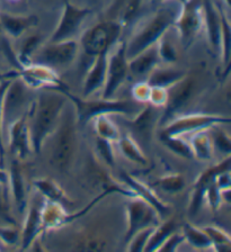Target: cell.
<instances>
[{"instance_id": "25", "label": "cell", "mask_w": 231, "mask_h": 252, "mask_svg": "<svg viewBox=\"0 0 231 252\" xmlns=\"http://www.w3.org/2000/svg\"><path fill=\"white\" fill-rule=\"evenodd\" d=\"M68 212L64 205L44 199L42 207V228L43 233L46 231L58 230L65 226V220Z\"/></svg>"}, {"instance_id": "4", "label": "cell", "mask_w": 231, "mask_h": 252, "mask_svg": "<svg viewBox=\"0 0 231 252\" xmlns=\"http://www.w3.org/2000/svg\"><path fill=\"white\" fill-rule=\"evenodd\" d=\"M77 128L78 121L76 112L70 102V107L68 104L66 105L56 129L51 134L52 136L51 161L54 167L60 170H68L76 157L78 149Z\"/></svg>"}, {"instance_id": "47", "label": "cell", "mask_w": 231, "mask_h": 252, "mask_svg": "<svg viewBox=\"0 0 231 252\" xmlns=\"http://www.w3.org/2000/svg\"><path fill=\"white\" fill-rule=\"evenodd\" d=\"M167 99H168L167 88H164V87H158V86H151L150 94H149L148 104L155 106V107L163 109L164 107H165Z\"/></svg>"}, {"instance_id": "12", "label": "cell", "mask_w": 231, "mask_h": 252, "mask_svg": "<svg viewBox=\"0 0 231 252\" xmlns=\"http://www.w3.org/2000/svg\"><path fill=\"white\" fill-rule=\"evenodd\" d=\"M127 43L119 42L109 50L107 57L106 79L103 87V98H113L129 76Z\"/></svg>"}, {"instance_id": "17", "label": "cell", "mask_w": 231, "mask_h": 252, "mask_svg": "<svg viewBox=\"0 0 231 252\" xmlns=\"http://www.w3.org/2000/svg\"><path fill=\"white\" fill-rule=\"evenodd\" d=\"M9 149L11 155L18 160L29 159L33 153L29 126V113L17 118L8 127Z\"/></svg>"}, {"instance_id": "37", "label": "cell", "mask_w": 231, "mask_h": 252, "mask_svg": "<svg viewBox=\"0 0 231 252\" xmlns=\"http://www.w3.org/2000/svg\"><path fill=\"white\" fill-rule=\"evenodd\" d=\"M202 228L211 240V243H212L211 249L217 252H227L231 250L230 235L225 230L215 225H207Z\"/></svg>"}, {"instance_id": "1", "label": "cell", "mask_w": 231, "mask_h": 252, "mask_svg": "<svg viewBox=\"0 0 231 252\" xmlns=\"http://www.w3.org/2000/svg\"><path fill=\"white\" fill-rule=\"evenodd\" d=\"M29 110V126L33 152L38 155L60 121L61 114L69 100L60 90L38 89Z\"/></svg>"}, {"instance_id": "9", "label": "cell", "mask_w": 231, "mask_h": 252, "mask_svg": "<svg viewBox=\"0 0 231 252\" xmlns=\"http://www.w3.org/2000/svg\"><path fill=\"white\" fill-rule=\"evenodd\" d=\"M79 43L76 39L61 42H49L35 51L31 62L42 64L53 70L69 66L77 58Z\"/></svg>"}, {"instance_id": "23", "label": "cell", "mask_w": 231, "mask_h": 252, "mask_svg": "<svg viewBox=\"0 0 231 252\" xmlns=\"http://www.w3.org/2000/svg\"><path fill=\"white\" fill-rule=\"evenodd\" d=\"M8 189L9 194L13 196L15 206L19 214H23L26 211L29 199H27V188L25 183V176L23 173L22 165L18 159L11 161L10 169L8 172Z\"/></svg>"}, {"instance_id": "11", "label": "cell", "mask_w": 231, "mask_h": 252, "mask_svg": "<svg viewBox=\"0 0 231 252\" xmlns=\"http://www.w3.org/2000/svg\"><path fill=\"white\" fill-rule=\"evenodd\" d=\"M159 213L138 196L130 197L127 204V230L123 241L127 244L133 235L147 227H154L162 222Z\"/></svg>"}, {"instance_id": "48", "label": "cell", "mask_w": 231, "mask_h": 252, "mask_svg": "<svg viewBox=\"0 0 231 252\" xmlns=\"http://www.w3.org/2000/svg\"><path fill=\"white\" fill-rule=\"evenodd\" d=\"M151 86L148 84V81H139L136 84L133 85L131 94L132 99L135 100L139 104L146 105L148 104L149 99V94H150Z\"/></svg>"}, {"instance_id": "7", "label": "cell", "mask_w": 231, "mask_h": 252, "mask_svg": "<svg viewBox=\"0 0 231 252\" xmlns=\"http://www.w3.org/2000/svg\"><path fill=\"white\" fill-rule=\"evenodd\" d=\"M230 124V117L217 114H181L163 126L160 136H184L203 129H209L214 125Z\"/></svg>"}, {"instance_id": "46", "label": "cell", "mask_w": 231, "mask_h": 252, "mask_svg": "<svg viewBox=\"0 0 231 252\" xmlns=\"http://www.w3.org/2000/svg\"><path fill=\"white\" fill-rule=\"evenodd\" d=\"M10 80V79H9ZM9 80H3L0 82V168L5 169V143H3V125H2V99L5 94L7 86L9 84Z\"/></svg>"}, {"instance_id": "24", "label": "cell", "mask_w": 231, "mask_h": 252, "mask_svg": "<svg viewBox=\"0 0 231 252\" xmlns=\"http://www.w3.org/2000/svg\"><path fill=\"white\" fill-rule=\"evenodd\" d=\"M157 45L154 44L129 59V72L134 77H144L160 64Z\"/></svg>"}, {"instance_id": "53", "label": "cell", "mask_w": 231, "mask_h": 252, "mask_svg": "<svg viewBox=\"0 0 231 252\" xmlns=\"http://www.w3.org/2000/svg\"><path fill=\"white\" fill-rule=\"evenodd\" d=\"M160 1H165V0H160Z\"/></svg>"}, {"instance_id": "54", "label": "cell", "mask_w": 231, "mask_h": 252, "mask_svg": "<svg viewBox=\"0 0 231 252\" xmlns=\"http://www.w3.org/2000/svg\"><path fill=\"white\" fill-rule=\"evenodd\" d=\"M0 31H1V29H0Z\"/></svg>"}, {"instance_id": "18", "label": "cell", "mask_w": 231, "mask_h": 252, "mask_svg": "<svg viewBox=\"0 0 231 252\" xmlns=\"http://www.w3.org/2000/svg\"><path fill=\"white\" fill-rule=\"evenodd\" d=\"M162 110V108L146 104L134 116L130 117L131 120L128 122V126L133 135L138 136L141 142H146V143L151 141L155 129L157 125H159Z\"/></svg>"}, {"instance_id": "15", "label": "cell", "mask_w": 231, "mask_h": 252, "mask_svg": "<svg viewBox=\"0 0 231 252\" xmlns=\"http://www.w3.org/2000/svg\"><path fill=\"white\" fill-rule=\"evenodd\" d=\"M231 165V158L230 156H227L225 159L217 164L211 165L204 171L201 172V175L198 177L193 185V189L191 192V199L189 204V213L192 215H197L201 210L203 203H204V195L207 187L213 183L217 178L218 175L221 172L230 170Z\"/></svg>"}, {"instance_id": "50", "label": "cell", "mask_w": 231, "mask_h": 252, "mask_svg": "<svg viewBox=\"0 0 231 252\" xmlns=\"http://www.w3.org/2000/svg\"><path fill=\"white\" fill-rule=\"evenodd\" d=\"M8 172H7L5 169L0 168V184L3 185L7 189H8ZM9 190V189H8Z\"/></svg>"}, {"instance_id": "13", "label": "cell", "mask_w": 231, "mask_h": 252, "mask_svg": "<svg viewBox=\"0 0 231 252\" xmlns=\"http://www.w3.org/2000/svg\"><path fill=\"white\" fill-rule=\"evenodd\" d=\"M92 14L89 7H80L65 0L60 19L51 35L49 42H61L73 39V36L83 25L84 22Z\"/></svg>"}, {"instance_id": "26", "label": "cell", "mask_w": 231, "mask_h": 252, "mask_svg": "<svg viewBox=\"0 0 231 252\" xmlns=\"http://www.w3.org/2000/svg\"><path fill=\"white\" fill-rule=\"evenodd\" d=\"M186 73V71L175 68L173 64L162 65V63H160L159 65L156 66L148 74L147 81L150 86H158L164 87V88H168V87L174 85L175 82L181 80Z\"/></svg>"}, {"instance_id": "3", "label": "cell", "mask_w": 231, "mask_h": 252, "mask_svg": "<svg viewBox=\"0 0 231 252\" xmlns=\"http://www.w3.org/2000/svg\"><path fill=\"white\" fill-rule=\"evenodd\" d=\"M68 98L76 112L78 125H86L99 115H124L132 117L143 107V104H139L133 99H113L103 98L101 99H89L74 96L66 88L58 89Z\"/></svg>"}, {"instance_id": "10", "label": "cell", "mask_w": 231, "mask_h": 252, "mask_svg": "<svg viewBox=\"0 0 231 252\" xmlns=\"http://www.w3.org/2000/svg\"><path fill=\"white\" fill-rule=\"evenodd\" d=\"M29 88L21 78L10 79L2 99V125L8 127L10 123L29 113L32 105Z\"/></svg>"}, {"instance_id": "43", "label": "cell", "mask_w": 231, "mask_h": 252, "mask_svg": "<svg viewBox=\"0 0 231 252\" xmlns=\"http://www.w3.org/2000/svg\"><path fill=\"white\" fill-rule=\"evenodd\" d=\"M154 227H147L133 235L127 243V250L130 252H143L144 247H146L149 236H150Z\"/></svg>"}, {"instance_id": "49", "label": "cell", "mask_w": 231, "mask_h": 252, "mask_svg": "<svg viewBox=\"0 0 231 252\" xmlns=\"http://www.w3.org/2000/svg\"><path fill=\"white\" fill-rule=\"evenodd\" d=\"M185 243V238L182 232L175 231L164 241V243L158 248L157 251H169L175 252L179 249V247Z\"/></svg>"}, {"instance_id": "20", "label": "cell", "mask_w": 231, "mask_h": 252, "mask_svg": "<svg viewBox=\"0 0 231 252\" xmlns=\"http://www.w3.org/2000/svg\"><path fill=\"white\" fill-rule=\"evenodd\" d=\"M37 23L38 18L34 15H17L0 10V29L14 39L24 36Z\"/></svg>"}, {"instance_id": "28", "label": "cell", "mask_w": 231, "mask_h": 252, "mask_svg": "<svg viewBox=\"0 0 231 252\" xmlns=\"http://www.w3.org/2000/svg\"><path fill=\"white\" fill-rule=\"evenodd\" d=\"M191 135L189 143L191 145L192 153H193V158L199 161L210 160L213 156L214 149L207 129L194 132Z\"/></svg>"}, {"instance_id": "19", "label": "cell", "mask_w": 231, "mask_h": 252, "mask_svg": "<svg viewBox=\"0 0 231 252\" xmlns=\"http://www.w3.org/2000/svg\"><path fill=\"white\" fill-rule=\"evenodd\" d=\"M120 177L125 186L130 188L131 190L134 192L135 196H138L143 200H146L147 203L150 204L151 206L159 213L162 220L163 218H165V216L170 214L169 205L164 203L163 200L157 196V194L152 190V188L150 186H148V185L142 183V181H140L139 179H136L135 177L131 176L130 173L125 171H121Z\"/></svg>"}, {"instance_id": "40", "label": "cell", "mask_w": 231, "mask_h": 252, "mask_svg": "<svg viewBox=\"0 0 231 252\" xmlns=\"http://www.w3.org/2000/svg\"><path fill=\"white\" fill-rule=\"evenodd\" d=\"M160 140L164 145L176 156L185 158V159L193 158L189 141H186L183 136H160Z\"/></svg>"}, {"instance_id": "14", "label": "cell", "mask_w": 231, "mask_h": 252, "mask_svg": "<svg viewBox=\"0 0 231 252\" xmlns=\"http://www.w3.org/2000/svg\"><path fill=\"white\" fill-rule=\"evenodd\" d=\"M13 77L21 78L27 87L32 89L66 88L65 82L61 80L56 70L49 66L31 62L26 65H18V70L11 74Z\"/></svg>"}, {"instance_id": "35", "label": "cell", "mask_w": 231, "mask_h": 252, "mask_svg": "<svg viewBox=\"0 0 231 252\" xmlns=\"http://www.w3.org/2000/svg\"><path fill=\"white\" fill-rule=\"evenodd\" d=\"M41 45L42 38L40 34L33 33L32 35H29V36H26L23 39L22 44L19 46V50L17 52L16 61L18 63V65L30 64L35 51H36Z\"/></svg>"}, {"instance_id": "44", "label": "cell", "mask_w": 231, "mask_h": 252, "mask_svg": "<svg viewBox=\"0 0 231 252\" xmlns=\"http://www.w3.org/2000/svg\"><path fill=\"white\" fill-rule=\"evenodd\" d=\"M204 202L207 203L209 207L211 208V211L213 213L217 212L219 208H220L221 204L223 203V198H222V190L218 187L215 180L212 184L207 187L205 195H204Z\"/></svg>"}, {"instance_id": "45", "label": "cell", "mask_w": 231, "mask_h": 252, "mask_svg": "<svg viewBox=\"0 0 231 252\" xmlns=\"http://www.w3.org/2000/svg\"><path fill=\"white\" fill-rule=\"evenodd\" d=\"M0 242L5 246H15L21 242V232L16 227V224L0 226Z\"/></svg>"}, {"instance_id": "42", "label": "cell", "mask_w": 231, "mask_h": 252, "mask_svg": "<svg viewBox=\"0 0 231 252\" xmlns=\"http://www.w3.org/2000/svg\"><path fill=\"white\" fill-rule=\"evenodd\" d=\"M0 220L6 224H16V220L10 211L9 190L1 184H0Z\"/></svg>"}, {"instance_id": "32", "label": "cell", "mask_w": 231, "mask_h": 252, "mask_svg": "<svg viewBox=\"0 0 231 252\" xmlns=\"http://www.w3.org/2000/svg\"><path fill=\"white\" fill-rule=\"evenodd\" d=\"M220 8V7H219ZM221 39H220V58L222 65L225 66V72L228 73L230 68V53H231V32H230V22L228 16L225 11L221 10Z\"/></svg>"}, {"instance_id": "6", "label": "cell", "mask_w": 231, "mask_h": 252, "mask_svg": "<svg viewBox=\"0 0 231 252\" xmlns=\"http://www.w3.org/2000/svg\"><path fill=\"white\" fill-rule=\"evenodd\" d=\"M168 99L165 107L162 110L159 125L164 126L174 117L189 107L199 92V81L197 76L186 73L181 80L168 87Z\"/></svg>"}, {"instance_id": "30", "label": "cell", "mask_w": 231, "mask_h": 252, "mask_svg": "<svg viewBox=\"0 0 231 252\" xmlns=\"http://www.w3.org/2000/svg\"><path fill=\"white\" fill-rule=\"evenodd\" d=\"M176 228H177V224H176L173 219L162 220L158 225H156L152 228V232L150 236H149L143 252L157 251L158 248L162 246L168 236L176 231Z\"/></svg>"}, {"instance_id": "16", "label": "cell", "mask_w": 231, "mask_h": 252, "mask_svg": "<svg viewBox=\"0 0 231 252\" xmlns=\"http://www.w3.org/2000/svg\"><path fill=\"white\" fill-rule=\"evenodd\" d=\"M32 202L27 204L25 222L21 232V249L29 250L33 243L43 234L42 228V207L44 197L35 190Z\"/></svg>"}, {"instance_id": "29", "label": "cell", "mask_w": 231, "mask_h": 252, "mask_svg": "<svg viewBox=\"0 0 231 252\" xmlns=\"http://www.w3.org/2000/svg\"><path fill=\"white\" fill-rule=\"evenodd\" d=\"M117 145H119L120 151L122 155L130 160L131 162H134L140 165H147L149 160L146 156V153L142 151L140 148V144L132 137L130 134H124L121 135L120 139L116 141Z\"/></svg>"}, {"instance_id": "22", "label": "cell", "mask_w": 231, "mask_h": 252, "mask_svg": "<svg viewBox=\"0 0 231 252\" xmlns=\"http://www.w3.org/2000/svg\"><path fill=\"white\" fill-rule=\"evenodd\" d=\"M108 52L100 53L93 58L92 64L89 65L84 79L83 97L88 98L99 92L104 87L106 79Z\"/></svg>"}, {"instance_id": "21", "label": "cell", "mask_w": 231, "mask_h": 252, "mask_svg": "<svg viewBox=\"0 0 231 252\" xmlns=\"http://www.w3.org/2000/svg\"><path fill=\"white\" fill-rule=\"evenodd\" d=\"M203 16H204V27L206 37L212 52L219 57L220 54L221 39V14L220 8L214 6L211 0H203Z\"/></svg>"}, {"instance_id": "39", "label": "cell", "mask_w": 231, "mask_h": 252, "mask_svg": "<svg viewBox=\"0 0 231 252\" xmlns=\"http://www.w3.org/2000/svg\"><path fill=\"white\" fill-rule=\"evenodd\" d=\"M212 142L213 149H217L226 156H230L231 152V140L228 132L222 128V125H214L207 129Z\"/></svg>"}, {"instance_id": "33", "label": "cell", "mask_w": 231, "mask_h": 252, "mask_svg": "<svg viewBox=\"0 0 231 252\" xmlns=\"http://www.w3.org/2000/svg\"><path fill=\"white\" fill-rule=\"evenodd\" d=\"M93 122L94 128H95V132L99 137L111 142H116L120 139V129L111 118V115H106V114L99 115L94 118Z\"/></svg>"}, {"instance_id": "8", "label": "cell", "mask_w": 231, "mask_h": 252, "mask_svg": "<svg viewBox=\"0 0 231 252\" xmlns=\"http://www.w3.org/2000/svg\"><path fill=\"white\" fill-rule=\"evenodd\" d=\"M181 8L174 27L182 45L190 47L203 29V0H179Z\"/></svg>"}, {"instance_id": "27", "label": "cell", "mask_w": 231, "mask_h": 252, "mask_svg": "<svg viewBox=\"0 0 231 252\" xmlns=\"http://www.w3.org/2000/svg\"><path fill=\"white\" fill-rule=\"evenodd\" d=\"M35 190H37L40 194L44 197V199L56 202L61 205H68L71 203V200L68 198L62 187L57 181L50 178H41L34 181Z\"/></svg>"}, {"instance_id": "5", "label": "cell", "mask_w": 231, "mask_h": 252, "mask_svg": "<svg viewBox=\"0 0 231 252\" xmlns=\"http://www.w3.org/2000/svg\"><path fill=\"white\" fill-rule=\"evenodd\" d=\"M122 31L123 26L115 19L100 21L84 32L80 37L79 46L84 53L91 58L109 52V50L120 42Z\"/></svg>"}, {"instance_id": "51", "label": "cell", "mask_w": 231, "mask_h": 252, "mask_svg": "<svg viewBox=\"0 0 231 252\" xmlns=\"http://www.w3.org/2000/svg\"><path fill=\"white\" fill-rule=\"evenodd\" d=\"M97 1H99V0H87V2L89 3V5H96Z\"/></svg>"}, {"instance_id": "41", "label": "cell", "mask_w": 231, "mask_h": 252, "mask_svg": "<svg viewBox=\"0 0 231 252\" xmlns=\"http://www.w3.org/2000/svg\"><path fill=\"white\" fill-rule=\"evenodd\" d=\"M112 144L113 142L96 136V140H95L96 156L99 157V160L100 162L105 163L106 165H108V167H114L115 165L114 150H113Z\"/></svg>"}, {"instance_id": "52", "label": "cell", "mask_w": 231, "mask_h": 252, "mask_svg": "<svg viewBox=\"0 0 231 252\" xmlns=\"http://www.w3.org/2000/svg\"><path fill=\"white\" fill-rule=\"evenodd\" d=\"M8 1H11V2H18V1H22V0H8Z\"/></svg>"}, {"instance_id": "2", "label": "cell", "mask_w": 231, "mask_h": 252, "mask_svg": "<svg viewBox=\"0 0 231 252\" xmlns=\"http://www.w3.org/2000/svg\"><path fill=\"white\" fill-rule=\"evenodd\" d=\"M181 8L179 0H165L157 9L141 19L127 43V57L131 59L157 43L158 39L173 29Z\"/></svg>"}, {"instance_id": "31", "label": "cell", "mask_w": 231, "mask_h": 252, "mask_svg": "<svg viewBox=\"0 0 231 252\" xmlns=\"http://www.w3.org/2000/svg\"><path fill=\"white\" fill-rule=\"evenodd\" d=\"M142 0H116L115 5L111 9L113 13H115V19L121 25L128 26L133 18H135L136 14L139 13Z\"/></svg>"}, {"instance_id": "36", "label": "cell", "mask_w": 231, "mask_h": 252, "mask_svg": "<svg viewBox=\"0 0 231 252\" xmlns=\"http://www.w3.org/2000/svg\"><path fill=\"white\" fill-rule=\"evenodd\" d=\"M157 51L160 59V62L163 64H173L178 59V51L175 45L173 38L169 36V31H167L165 34L160 37L157 43Z\"/></svg>"}, {"instance_id": "38", "label": "cell", "mask_w": 231, "mask_h": 252, "mask_svg": "<svg viewBox=\"0 0 231 252\" xmlns=\"http://www.w3.org/2000/svg\"><path fill=\"white\" fill-rule=\"evenodd\" d=\"M152 186L159 188L167 194H177L185 187V178L182 173H169L160 177L152 184Z\"/></svg>"}, {"instance_id": "34", "label": "cell", "mask_w": 231, "mask_h": 252, "mask_svg": "<svg viewBox=\"0 0 231 252\" xmlns=\"http://www.w3.org/2000/svg\"><path fill=\"white\" fill-rule=\"evenodd\" d=\"M182 233L185 238V242L193 248H197V249H211V247H212L211 240L202 227L185 223L182 226Z\"/></svg>"}]
</instances>
